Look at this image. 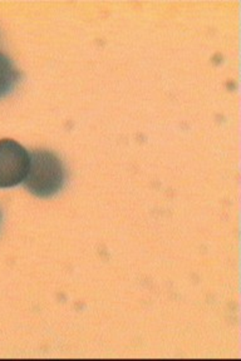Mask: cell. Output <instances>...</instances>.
Here are the masks:
<instances>
[{"instance_id": "2", "label": "cell", "mask_w": 241, "mask_h": 361, "mask_svg": "<svg viewBox=\"0 0 241 361\" xmlns=\"http://www.w3.org/2000/svg\"><path fill=\"white\" fill-rule=\"evenodd\" d=\"M30 154L14 140H0V188L19 185L28 172Z\"/></svg>"}, {"instance_id": "1", "label": "cell", "mask_w": 241, "mask_h": 361, "mask_svg": "<svg viewBox=\"0 0 241 361\" xmlns=\"http://www.w3.org/2000/svg\"><path fill=\"white\" fill-rule=\"evenodd\" d=\"M23 182L37 197L54 196L66 182V169L61 158L51 151L35 149L30 153L28 172Z\"/></svg>"}, {"instance_id": "3", "label": "cell", "mask_w": 241, "mask_h": 361, "mask_svg": "<svg viewBox=\"0 0 241 361\" xmlns=\"http://www.w3.org/2000/svg\"><path fill=\"white\" fill-rule=\"evenodd\" d=\"M20 80V72L11 59L0 51V98H4Z\"/></svg>"}]
</instances>
